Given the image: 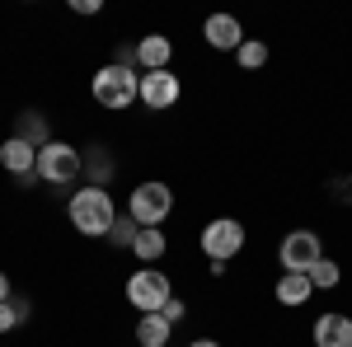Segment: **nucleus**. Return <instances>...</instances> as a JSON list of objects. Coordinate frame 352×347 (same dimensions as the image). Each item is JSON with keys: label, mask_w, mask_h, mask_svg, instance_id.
<instances>
[{"label": "nucleus", "mask_w": 352, "mask_h": 347, "mask_svg": "<svg viewBox=\"0 0 352 347\" xmlns=\"http://www.w3.org/2000/svg\"><path fill=\"white\" fill-rule=\"evenodd\" d=\"M169 338H174V324L164 315H141L136 320V343L141 347H169Z\"/></svg>", "instance_id": "nucleus-14"}, {"label": "nucleus", "mask_w": 352, "mask_h": 347, "mask_svg": "<svg viewBox=\"0 0 352 347\" xmlns=\"http://www.w3.org/2000/svg\"><path fill=\"white\" fill-rule=\"evenodd\" d=\"M164 249H169V244H164V230H155V225H141V235H136V244H132L136 258L151 267V263H160V258H164Z\"/></svg>", "instance_id": "nucleus-15"}, {"label": "nucleus", "mask_w": 352, "mask_h": 347, "mask_svg": "<svg viewBox=\"0 0 352 347\" xmlns=\"http://www.w3.org/2000/svg\"><path fill=\"white\" fill-rule=\"evenodd\" d=\"M188 347H221L217 338H197V343H188Z\"/></svg>", "instance_id": "nucleus-24"}, {"label": "nucleus", "mask_w": 352, "mask_h": 347, "mask_svg": "<svg viewBox=\"0 0 352 347\" xmlns=\"http://www.w3.org/2000/svg\"><path fill=\"white\" fill-rule=\"evenodd\" d=\"M136 235H141V225H136L132 216H118V221H113V230H109V244H113V249H132Z\"/></svg>", "instance_id": "nucleus-18"}, {"label": "nucleus", "mask_w": 352, "mask_h": 347, "mask_svg": "<svg viewBox=\"0 0 352 347\" xmlns=\"http://www.w3.org/2000/svg\"><path fill=\"white\" fill-rule=\"evenodd\" d=\"M127 300L141 315H160L164 300H174V287H169V277H164L160 267H136L132 277H127Z\"/></svg>", "instance_id": "nucleus-5"}, {"label": "nucleus", "mask_w": 352, "mask_h": 347, "mask_svg": "<svg viewBox=\"0 0 352 347\" xmlns=\"http://www.w3.org/2000/svg\"><path fill=\"white\" fill-rule=\"evenodd\" d=\"M179 94H184V85L174 71H141V104L151 113H169L179 104Z\"/></svg>", "instance_id": "nucleus-8"}, {"label": "nucleus", "mask_w": 352, "mask_h": 347, "mask_svg": "<svg viewBox=\"0 0 352 347\" xmlns=\"http://www.w3.org/2000/svg\"><path fill=\"white\" fill-rule=\"evenodd\" d=\"M202 38H207L217 52H240L244 24L235 19V14H207V24H202Z\"/></svg>", "instance_id": "nucleus-9"}, {"label": "nucleus", "mask_w": 352, "mask_h": 347, "mask_svg": "<svg viewBox=\"0 0 352 347\" xmlns=\"http://www.w3.org/2000/svg\"><path fill=\"white\" fill-rule=\"evenodd\" d=\"M240 249H244V225L235 221V216H217V221L202 225V254H207L212 263L240 258Z\"/></svg>", "instance_id": "nucleus-6"}, {"label": "nucleus", "mask_w": 352, "mask_h": 347, "mask_svg": "<svg viewBox=\"0 0 352 347\" xmlns=\"http://www.w3.org/2000/svg\"><path fill=\"white\" fill-rule=\"evenodd\" d=\"M310 295H315V287H310L305 272H282V277H277V305L296 310V305H305Z\"/></svg>", "instance_id": "nucleus-13"}, {"label": "nucleus", "mask_w": 352, "mask_h": 347, "mask_svg": "<svg viewBox=\"0 0 352 347\" xmlns=\"http://www.w3.org/2000/svg\"><path fill=\"white\" fill-rule=\"evenodd\" d=\"M0 164L14 174V179H38V146H28L24 136H10L0 146Z\"/></svg>", "instance_id": "nucleus-10"}, {"label": "nucleus", "mask_w": 352, "mask_h": 347, "mask_svg": "<svg viewBox=\"0 0 352 347\" xmlns=\"http://www.w3.org/2000/svg\"><path fill=\"white\" fill-rule=\"evenodd\" d=\"M85 169V155L71 146V141H47L43 150H38V179L47 188H66L76 183Z\"/></svg>", "instance_id": "nucleus-4"}, {"label": "nucleus", "mask_w": 352, "mask_h": 347, "mask_svg": "<svg viewBox=\"0 0 352 347\" xmlns=\"http://www.w3.org/2000/svg\"><path fill=\"white\" fill-rule=\"evenodd\" d=\"M160 315H164L169 324H179L184 315H188V310H184V300H164V310H160Z\"/></svg>", "instance_id": "nucleus-20"}, {"label": "nucleus", "mask_w": 352, "mask_h": 347, "mask_svg": "<svg viewBox=\"0 0 352 347\" xmlns=\"http://www.w3.org/2000/svg\"><path fill=\"white\" fill-rule=\"evenodd\" d=\"M14 136H24L28 146H38V150H43L47 141H52V136L43 132V113H24V127H19V132H14Z\"/></svg>", "instance_id": "nucleus-19"}, {"label": "nucleus", "mask_w": 352, "mask_h": 347, "mask_svg": "<svg viewBox=\"0 0 352 347\" xmlns=\"http://www.w3.org/2000/svg\"><path fill=\"white\" fill-rule=\"evenodd\" d=\"M76 14H99V0H71Z\"/></svg>", "instance_id": "nucleus-22"}, {"label": "nucleus", "mask_w": 352, "mask_h": 347, "mask_svg": "<svg viewBox=\"0 0 352 347\" xmlns=\"http://www.w3.org/2000/svg\"><path fill=\"white\" fill-rule=\"evenodd\" d=\"M89 94H94V104H99V108L122 113V108L141 104V76H136V71H127V66H113V61H109V66L94 76Z\"/></svg>", "instance_id": "nucleus-2"}, {"label": "nucleus", "mask_w": 352, "mask_h": 347, "mask_svg": "<svg viewBox=\"0 0 352 347\" xmlns=\"http://www.w3.org/2000/svg\"><path fill=\"white\" fill-rule=\"evenodd\" d=\"M5 300H10V277L0 272V305H5Z\"/></svg>", "instance_id": "nucleus-23"}, {"label": "nucleus", "mask_w": 352, "mask_h": 347, "mask_svg": "<svg viewBox=\"0 0 352 347\" xmlns=\"http://www.w3.org/2000/svg\"><path fill=\"white\" fill-rule=\"evenodd\" d=\"M338 282H343V267L333 263V258H320V263L310 267V287L315 291H333Z\"/></svg>", "instance_id": "nucleus-16"}, {"label": "nucleus", "mask_w": 352, "mask_h": 347, "mask_svg": "<svg viewBox=\"0 0 352 347\" xmlns=\"http://www.w3.org/2000/svg\"><path fill=\"white\" fill-rule=\"evenodd\" d=\"M66 216L71 225L89 235V240H109L113 221H118V207H113V192L109 188H76L71 202H66Z\"/></svg>", "instance_id": "nucleus-1"}, {"label": "nucleus", "mask_w": 352, "mask_h": 347, "mask_svg": "<svg viewBox=\"0 0 352 347\" xmlns=\"http://www.w3.org/2000/svg\"><path fill=\"white\" fill-rule=\"evenodd\" d=\"M324 258V244H320V235L315 230H287L282 235V249H277V263H282V272H305L310 277V267Z\"/></svg>", "instance_id": "nucleus-7"}, {"label": "nucleus", "mask_w": 352, "mask_h": 347, "mask_svg": "<svg viewBox=\"0 0 352 347\" xmlns=\"http://www.w3.org/2000/svg\"><path fill=\"white\" fill-rule=\"evenodd\" d=\"M315 347H352V315L329 310L315 320Z\"/></svg>", "instance_id": "nucleus-11"}, {"label": "nucleus", "mask_w": 352, "mask_h": 347, "mask_svg": "<svg viewBox=\"0 0 352 347\" xmlns=\"http://www.w3.org/2000/svg\"><path fill=\"white\" fill-rule=\"evenodd\" d=\"M14 324H19V315H14V305L5 300V305H0V333H10Z\"/></svg>", "instance_id": "nucleus-21"}, {"label": "nucleus", "mask_w": 352, "mask_h": 347, "mask_svg": "<svg viewBox=\"0 0 352 347\" xmlns=\"http://www.w3.org/2000/svg\"><path fill=\"white\" fill-rule=\"evenodd\" d=\"M169 212H174V188L160 183V179L136 183L132 197H127V216H132L136 225H155V230H164Z\"/></svg>", "instance_id": "nucleus-3"}, {"label": "nucleus", "mask_w": 352, "mask_h": 347, "mask_svg": "<svg viewBox=\"0 0 352 347\" xmlns=\"http://www.w3.org/2000/svg\"><path fill=\"white\" fill-rule=\"evenodd\" d=\"M235 61H240L244 71H258V66L268 61V43H258V38H244L240 52H235Z\"/></svg>", "instance_id": "nucleus-17"}, {"label": "nucleus", "mask_w": 352, "mask_h": 347, "mask_svg": "<svg viewBox=\"0 0 352 347\" xmlns=\"http://www.w3.org/2000/svg\"><path fill=\"white\" fill-rule=\"evenodd\" d=\"M169 56H174V43L164 33H146L136 43V66L141 71H169Z\"/></svg>", "instance_id": "nucleus-12"}]
</instances>
